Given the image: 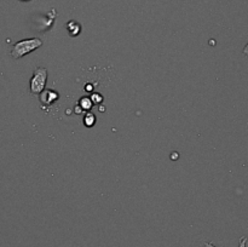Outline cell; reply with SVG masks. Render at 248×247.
Instances as JSON below:
<instances>
[{
  "instance_id": "cell-1",
  "label": "cell",
  "mask_w": 248,
  "mask_h": 247,
  "mask_svg": "<svg viewBox=\"0 0 248 247\" xmlns=\"http://www.w3.org/2000/svg\"><path fill=\"white\" fill-rule=\"evenodd\" d=\"M41 46H43V40H41V39H23V40H19L15 44L10 55H11L12 58H15V60H19V58L24 57L26 55H29V53L33 52V51L40 48Z\"/></svg>"
},
{
  "instance_id": "cell-2",
  "label": "cell",
  "mask_w": 248,
  "mask_h": 247,
  "mask_svg": "<svg viewBox=\"0 0 248 247\" xmlns=\"http://www.w3.org/2000/svg\"><path fill=\"white\" fill-rule=\"evenodd\" d=\"M47 82V70L44 67H36L29 81V90L33 96H39L45 90Z\"/></svg>"
},
{
  "instance_id": "cell-3",
  "label": "cell",
  "mask_w": 248,
  "mask_h": 247,
  "mask_svg": "<svg viewBox=\"0 0 248 247\" xmlns=\"http://www.w3.org/2000/svg\"><path fill=\"white\" fill-rule=\"evenodd\" d=\"M39 98H40L41 104H45V106H51L53 102L57 101L60 98V94H58L57 91L55 90H50V89H46L39 94Z\"/></svg>"
},
{
  "instance_id": "cell-4",
  "label": "cell",
  "mask_w": 248,
  "mask_h": 247,
  "mask_svg": "<svg viewBox=\"0 0 248 247\" xmlns=\"http://www.w3.org/2000/svg\"><path fill=\"white\" fill-rule=\"evenodd\" d=\"M78 108L80 109L81 111H90L92 109V107H93V103H92L91 98L90 97H81V98L79 99V102H78Z\"/></svg>"
},
{
  "instance_id": "cell-5",
  "label": "cell",
  "mask_w": 248,
  "mask_h": 247,
  "mask_svg": "<svg viewBox=\"0 0 248 247\" xmlns=\"http://www.w3.org/2000/svg\"><path fill=\"white\" fill-rule=\"evenodd\" d=\"M96 120H97L96 115L92 113H90V111H87L84 116V125L86 126V127H92V126L96 124Z\"/></svg>"
},
{
  "instance_id": "cell-6",
  "label": "cell",
  "mask_w": 248,
  "mask_h": 247,
  "mask_svg": "<svg viewBox=\"0 0 248 247\" xmlns=\"http://www.w3.org/2000/svg\"><path fill=\"white\" fill-rule=\"evenodd\" d=\"M70 24H72L73 27H70L69 24H67V29H68V31L70 33V35L72 36L78 35V34L80 33V24L75 21H70Z\"/></svg>"
},
{
  "instance_id": "cell-7",
  "label": "cell",
  "mask_w": 248,
  "mask_h": 247,
  "mask_svg": "<svg viewBox=\"0 0 248 247\" xmlns=\"http://www.w3.org/2000/svg\"><path fill=\"white\" fill-rule=\"evenodd\" d=\"M90 98H91L92 103L93 104H101L102 102H103V96H102L101 93H98V92H93Z\"/></svg>"
},
{
  "instance_id": "cell-8",
  "label": "cell",
  "mask_w": 248,
  "mask_h": 247,
  "mask_svg": "<svg viewBox=\"0 0 248 247\" xmlns=\"http://www.w3.org/2000/svg\"><path fill=\"white\" fill-rule=\"evenodd\" d=\"M246 244H247V237L242 236L241 239H240L239 247H246ZM205 247H217V246H216V245H213L212 242H205Z\"/></svg>"
},
{
  "instance_id": "cell-9",
  "label": "cell",
  "mask_w": 248,
  "mask_h": 247,
  "mask_svg": "<svg viewBox=\"0 0 248 247\" xmlns=\"http://www.w3.org/2000/svg\"><path fill=\"white\" fill-rule=\"evenodd\" d=\"M242 52H244L245 56H248V44L246 46L244 47V50H242Z\"/></svg>"
},
{
  "instance_id": "cell-10",
  "label": "cell",
  "mask_w": 248,
  "mask_h": 247,
  "mask_svg": "<svg viewBox=\"0 0 248 247\" xmlns=\"http://www.w3.org/2000/svg\"><path fill=\"white\" fill-rule=\"evenodd\" d=\"M85 90H86V91H92V85L91 84H87V86L85 87Z\"/></svg>"
},
{
  "instance_id": "cell-11",
  "label": "cell",
  "mask_w": 248,
  "mask_h": 247,
  "mask_svg": "<svg viewBox=\"0 0 248 247\" xmlns=\"http://www.w3.org/2000/svg\"><path fill=\"white\" fill-rule=\"evenodd\" d=\"M23 1H28V0H23Z\"/></svg>"
}]
</instances>
